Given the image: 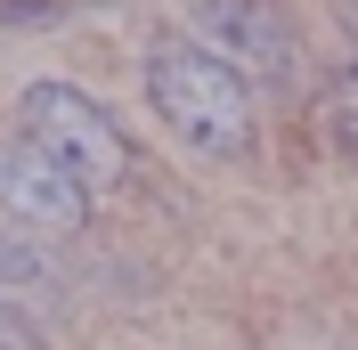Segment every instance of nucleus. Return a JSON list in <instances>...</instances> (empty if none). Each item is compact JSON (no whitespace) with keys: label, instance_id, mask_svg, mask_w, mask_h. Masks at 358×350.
<instances>
[{"label":"nucleus","instance_id":"nucleus-4","mask_svg":"<svg viewBox=\"0 0 358 350\" xmlns=\"http://www.w3.org/2000/svg\"><path fill=\"white\" fill-rule=\"evenodd\" d=\"M0 220L24 237H73L90 228V188L66 163H49L33 139H0Z\"/></svg>","mask_w":358,"mask_h":350},{"label":"nucleus","instance_id":"nucleus-7","mask_svg":"<svg viewBox=\"0 0 358 350\" xmlns=\"http://www.w3.org/2000/svg\"><path fill=\"white\" fill-rule=\"evenodd\" d=\"M326 114H334V139H342V147L358 155V66H350V74L334 82V106H326Z\"/></svg>","mask_w":358,"mask_h":350},{"label":"nucleus","instance_id":"nucleus-6","mask_svg":"<svg viewBox=\"0 0 358 350\" xmlns=\"http://www.w3.org/2000/svg\"><path fill=\"white\" fill-rule=\"evenodd\" d=\"M0 350H41V318L17 309L8 293H0Z\"/></svg>","mask_w":358,"mask_h":350},{"label":"nucleus","instance_id":"nucleus-2","mask_svg":"<svg viewBox=\"0 0 358 350\" xmlns=\"http://www.w3.org/2000/svg\"><path fill=\"white\" fill-rule=\"evenodd\" d=\"M17 139H33L49 163H66L90 196L131 179V139H122V122H114L90 90H73V82H33L24 90L17 98Z\"/></svg>","mask_w":358,"mask_h":350},{"label":"nucleus","instance_id":"nucleus-5","mask_svg":"<svg viewBox=\"0 0 358 350\" xmlns=\"http://www.w3.org/2000/svg\"><path fill=\"white\" fill-rule=\"evenodd\" d=\"M0 293H8L17 309H33V318H49V309L66 302L57 261H49V253L24 237V228H8V220H0Z\"/></svg>","mask_w":358,"mask_h":350},{"label":"nucleus","instance_id":"nucleus-3","mask_svg":"<svg viewBox=\"0 0 358 350\" xmlns=\"http://www.w3.org/2000/svg\"><path fill=\"white\" fill-rule=\"evenodd\" d=\"M187 41L212 49L220 66L236 74H261V82L293 90L301 82V33L277 0H196V17H187Z\"/></svg>","mask_w":358,"mask_h":350},{"label":"nucleus","instance_id":"nucleus-8","mask_svg":"<svg viewBox=\"0 0 358 350\" xmlns=\"http://www.w3.org/2000/svg\"><path fill=\"white\" fill-rule=\"evenodd\" d=\"M350 33H358V0H350Z\"/></svg>","mask_w":358,"mask_h":350},{"label":"nucleus","instance_id":"nucleus-1","mask_svg":"<svg viewBox=\"0 0 358 350\" xmlns=\"http://www.w3.org/2000/svg\"><path fill=\"white\" fill-rule=\"evenodd\" d=\"M147 106L163 114V131L196 155H245L252 147V82L236 66H220L212 49H196L187 33H155L147 57Z\"/></svg>","mask_w":358,"mask_h":350}]
</instances>
